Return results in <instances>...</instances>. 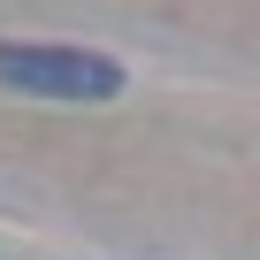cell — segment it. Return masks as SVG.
Segmentation results:
<instances>
[{
  "instance_id": "obj_1",
  "label": "cell",
  "mask_w": 260,
  "mask_h": 260,
  "mask_svg": "<svg viewBox=\"0 0 260 260\" xmlns=\"http://www.w3.org/2000/svg\"><path fill=\"white\" fill-rule=\"evenodd\" d=\"M0 84L31 100H122V61L84 54V46H16L0 39Z\"/></svg>"
}]
</instances>
